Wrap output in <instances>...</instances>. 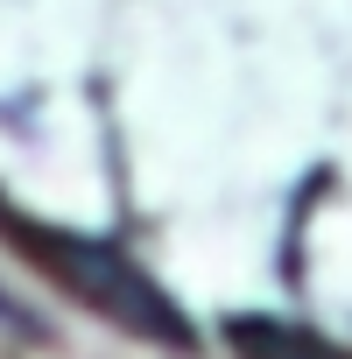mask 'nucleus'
<instances>
[{
  "label": "nucleus",
  "instance_id": "obj_1",
  "mask_svg": "<svg viewBox=\"0 0 352 359\" xmlns=\"http://www.w3.org/2000/svg\"><path fill=\"white\" fill-rule=\"evenodd\" d=\"M29 247H36V268H50L85 310H99L106 324H120V331H134V338H148V345H176V352H191L198 345V331L184 324V310H176L120 247H106V240H85V233H22Z\"/></svg>",
  "mask_w": 352,
  "mask_h": 359
},
{
  "label": "nucleus",
  "instance_id": "obj_2",
  "mask_svg": "<svg viewBox=\"0 0 352 359\" xmlns=\"http://www.w3.org/2000/svg\"><path fill=\"white\" fill-rule=\"evenodd\" d=\"M226 345H233L240 359H352V352H338L331 338H317V331H303V324H282V317H233V324H226Z\"/></svg>",
  "mask_w": 352,
  "mask_h": 359
}]
</instances>
